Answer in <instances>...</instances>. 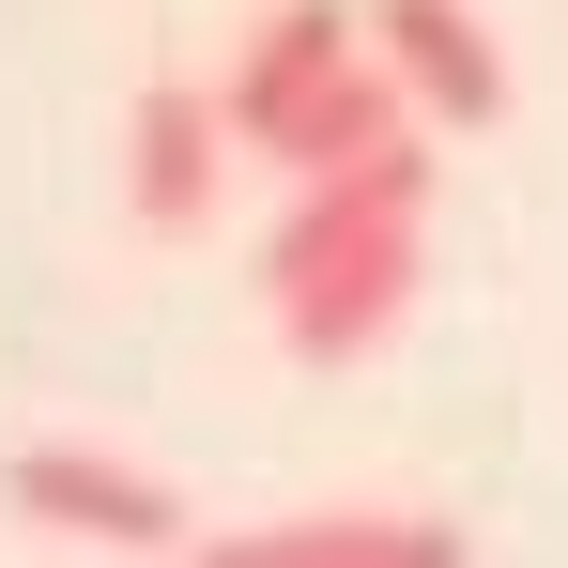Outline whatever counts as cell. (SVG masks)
Segmentation results:
<instances>
[{"label": "cell", "mask_w": 568, "mask_h": 568, "mask_svg": "<svg viewBox=\"0 0 568 568\" xmlns=\"http://www.w3.org/2000/svg\"><path fill=\"white\" fill-rule=\"evenodd\" d=\"M415 215H430V154L415 139L292 185L277 246H262V307H277V338L307 369H354L369 338H399V307H415Z\"/></svg>", "instance_id": "1"}, {"label": "cell", "mask_w": 568, "mask_h": 568, "mask_svg": "<svg viewBox=\"0 0 568 568\" xmlns=\"http://www.w3.org/2000/svg\"><path fill=\"white\" fill-rule=\"evenodd\" d=\"M215 108H231V154H262V170H354V154H384V139H415V93L384 78L369 16H338V0H277L262 31H246V62L215 78Z\"/></svg>", "instance_id": "2"}, {"label": "cell", "mask_w": 568, "mask_h": 568, "mask_svg": "<svg viewBox=\"0 0 568 568\" xmlns=\"http://www.w3.org/2000/svg\"><path fill=\"white\" fill-rule=\"evenodd\" d=\"M16 523H47V538H78V554H185V491L139 462H93V446H31L16 462Z\"/></svg>", "instance_id": "3"}, {"label": "cell", "mask_w": 568, "mask_h": 568, "mask_svg": "<svg viewBox=\"0 0 568 568\" xmlns=\"http://www.w3.org/2000/svg\"><path fill=\"white\" fill-rule=\"evenodd\" d=\"M215 200H231V108L215 93H139V123H123V215L154 246H185V231H215Z\"/></svg>", "instance_id": "4"}, {"label": "cell", "mask_w": 568, "mask_h": 568, "mask_svg": "<svg viewBox=\"0 0 568 568\" xmlns=\"http://www.w3.org/2000/svg\"><path fill=\"white\" fill-rule=\"evenodd\" d=\"M369 47H384V78L415 93V123H446V139L507 123V47L476 31L462 0H369Z\"/></svg>", "instance_id": "5"}, {"label": "cell", "mask_w": 568, "mask_h": 568, "mask_svg": "<svg viewBox=\"0 0 568 568\" xmlns=\"http://www.w3.org/2000/svg\"><path fill=\"white\" fill-rule=\"evenodd\" d=\"M462 554V523H430V507H307V523H246L231 568H446Z\"/></svg>", "instance_id": "6"}]
</instances>
